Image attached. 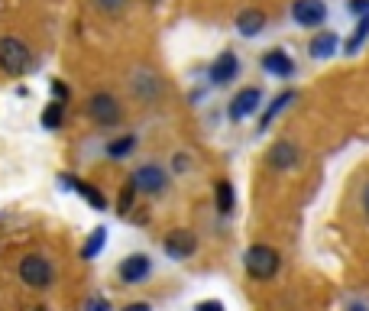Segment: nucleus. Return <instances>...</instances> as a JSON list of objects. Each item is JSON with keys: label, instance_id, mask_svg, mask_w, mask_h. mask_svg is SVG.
<instances>
[{"label": "nucleus", "instance_id": "f257e3e1", "mask_svg": "<svg viewBox=\"0 0 369 311\" xmlns=\"http://www.w3.org/2000/svg\"><path fill=\"white\" fill-rule=\"evenodd\" d=\"M282 270V253L269 244H253L243 253V272L256 282H272Z\"/></svg>", "mask_w": 369, "mask_h": 311}, {"label": "nucleus", "instance_id": "f03ea898", "mask_svg": "<svg viewBox=\"0 0 369 311\" xmlns=\"http://www.w3.org/2000/svg\"><path fill=\"white\" fill-rule=\"evenodd\" d=\"M126 185L133 188L136 194L159 198V194H166L168 185H172V172H168L166 166H159V162H143L140 168H133V176H130Z\"/></svg>", "mask_w": 369, "mask_h": 311}, {"label": "nucleus", "instance_id": "7ed1b4c3", "mask_svg": "<svg viewBox=\"0 0 369 311\" xmlns=\"http://www.w3.org/2000/svg\"><path fill=\"white\" fill-rule=\"evenodd\" d=\"M126 84H130L133 101L146 104V107L159 104L162 101V91H166V84H162L159 72H152V68H146V65H133V68H130V78H126Z\"/></svg>", "mask_w": 369, "mask_h": 311}, {"label": "nucleus", "instance_id": "20e7f679", "mask_svg": "<svg viewBox=\"0 0 369 311\" xmlns=\"http://www.w3.org/2000/svg\"><path fill=\"white\" fill-rule=\"evenodd\" d=\"M20 272V282L29 289H36V292H42V289L52 286V279H55V266H52L42 253H29V256H23L17 266Z\"/></svg>", "mask_w": 369, "mask_h": 311}, {"label": "nucleus", "instance_id": "39448f33", "mask_svg": "<svg viewBox=\"0 0 369 311\" xmlns=\"http://www.w3.org/2000/svg\"><path fill=\"white\" fill-rule=\"evenodd\" d=\"M88 117H91V124L110 130V126H117L123 120V107L110 91H98L88 98Z\"/></svg>", "mask_w": 369, "mask_h": 311}, {"label": "nucleus", "instance_id": "423d86ee", "mask_svg": "<svg viewBox=\"0 0 369 311\" xmlns=\"http://www.w3.org/2000/svg\"><path fill=\"white\" fill-rule=\"evenodd\" d=\"M29 62H33V55H29L23 39H17V36H4L0 39V68L7 75H13V78L23 75L26 68H29Z\"/></svg>", "mask_w": 369, "mask_h": 311}, {"label": "nucleus", "instance_id": "0eeeda50", "mask_svg": "<svg viewBox=\"0 0 369 311\" xmlns=\"http://www.w3.org/2000/svg\"><path fill=\"white\" fill-rule=\"evenodd\" d=\"M304 159L302 146L295 143V140H288V136H282V140H276V143L269 146L266 152V162L272 172H292V168H298Z\"/></svg>", "mask_w": 369, "mask_h": 311}, {"label": "nucleus", "instance_id": "6e6552de", "mask_svg": "<svg viewBox=\"0 0 369 311\" xmlns=\"http://www.w3.org/2000/svg\"><path fill=\"white\" fill-rule=\"evenodd\" d=\"M162 250H166L168 260H175V263H184V260H192L194 253H198V237L192 234V230H168L166 237H162Z\"/></svg>", "mask_w": 369, "mask_h": 311}, {"label": "nucleus", "instance_id": "1a4fd4ad", "mask_svg": "<svg viewBox=\"0 0 369 311\" xmlns=\"http://www.w3.org/2000/svg\"><path fill=\"white\" fill-rule=\"evenodd\" d=\"M149 276H152V260L146 253H130L117 266V279L123 286H140V282H146Z\"/></svg>", "mask_w": 369, "mask_h": 311}, {"label": "nucleus", "instance_id": "9d476101", "mask_svg": "<svg viewBox=\"0 0 369 311\" xmlns=\"http://www.w3.org/2000/svg\"><path fill=\"white\" fill-rule=\"evenodd\" d=\"M260 104H262V91L250 84V88H243V91H240L234 101H230V110H227V114H230V120H234V124H243L246 117H253V114L260 110Z\"/></svg>", "mask_w": 369, "mask_h": 311}, {"label": "nucleus", "instance_id": "9b49d317", "mask_svg": "<svg viewBox=\"0 0 369 311\" xmlns=\"http://www.w3.org/2000/svg\"><path fill=\"white\" fill-rule=\"evenodd\" d=\"M292 20L298 26L314 29V26H321L324 20H328V7H324V0H295L292 4Z\"/></svg>", "mask_w": 369, "mask_h": 311}, {"label": "nucleus", "instance_id": "f8f14e48", "mask_svg": "<svg viewBox=\"0 0 369 311\" xmlns=\"http://www.w3.org/2000/svg\"><path fill=\"white\" fill-rule=\"evenodd\" d=\"M236 75H240V59H236L230 49L220 52L217 59H214V65H210V81L214 84H230Z\"/></svg>", "mask_w": 369, "mask_h": 311}, {"label": "nucleus", "instance_id": "ddd939ff", "mask_svg": "<svg viewBox=\"0 0 369 311\" xmlns=\"http://www.w3.org/2000/svg\"><path fill=\"white\" fill-rule=\"evenodd\" d=\"M262 29H266V13H262L260 7H246L236 13V33L240 36L253 39V36H260Z\"/></svg>", "mask_w": 369, "mask_h": 311}, {"label": "nucleus", "instance_id": "4468645a", "mask_svg": "<svg viewBox=\"0 0 369 311\" xmlns=\"http://www.w3.org/2000/svg\"><path fill=\"white\" fill-rule=\"evenodd\" d=\"M262 68H266L272 78H292L295 72V62L288 59V52L282 49H269L266 55H262Z\"/></svg>", "mask_w": 369, "mask_h": 311}, {"label": "nucleus", "instance_id": "2eb2a0df", "mask_svg": "<svg viewBox=\"0 0 369 311\" xmlns=\"http://www.w3.org/2000/svg\"><path fill=\"white\" fill-rule=\"evenodd\" d=\"M214 208H217V214H224V218H230V214L236 211V192H234V182H227V178L214 182Z\"/></svg>", "mask_w": 369, "mask_h": 311}, {"label": "nucleus", "instance_id": "dca6fc26", "mask_svg": "<svg viewBox=\"0 0 369 311\" xmlns=\"http://www.w3.org/2000/svg\"><path fill=\"white\" fill-rule=\"evenodd\" d=\"M292 101H295V91H282V94H279L276 101H272L266 110H262V117H260V133H266L269 126H272V120H276L279 114H282V110H286Z\"/></svg>", "mask_w": 369, "mask_h": 311}, {"label": "nucleus", "instance_id": "f3484780", "mask_svg": "<svg viewBox=\"0 0 369 311\" xmlns=\"http://www.w3.org/2000/svg\"><path fill=\"white\" fill-rule=\"evenodd\" d=\"M311 55L314 59H330L334 55V49H337V33L334 29H328V33H318L314 39H311Z\"/></svg>", "mask_w": 369, "mask_h": 311}, {"label": "nucleus", "instance_id": "a211bd4d", "mask_svg": "<svg viewBox=\"0 0 369 311\" xmlns=\"http://www.w3.org/2000/svg\"><path fill=\"white\" fill-rule=\"evenodd\" d=\"M133 150H136V136L133 133H123V136H117V140H110L107 143V159H126V156H133Z\"/></svg>", "mask_w": 369, "mask_h": 311}, {"label": "nucleus", "instance_id": "6ab92c4d", "mask_svg": "<svg viewBox=\"0 0 369 311\" xmlns=\"http://www.w3.org/2000/svg\"><path fill=\"white\" fill-rule=\"evenodd\" d=\"M72 192H78V194H81L84 201L91 204V211H107V198H104V194L98 192L94 185L81 182V178H75V182H72Z\"/></svg>", "mask_w": 369, "mask_h": 311}, {"label": "nucleus", "instance_id": "aec40b11", "mask_svg": "<svg viewBox=\"0 0 369 311\" xmlns=\"http://www.w3.org/2000/svg\"><path fill=\"white\" fill-rule=\"evenodd\" d=\"M104 244H107V227H94L91 237H88V244H84V250H81V260H88V263L98 260Z\"/></svg>", "mask_w": 369, "mask_h": 311}, {"label": "nucleus", "instance_id": "412c9836", "mask_svg": "<svg viewBox=\"0 0 369 311\" xmlns=\"http://www.w3.org/2000/svg\"><path fill=\"white\" fill-rule=\"evenodd\" d=\"M366 36H369V13H363V17L356 20V29H353V36L347 39V55H353V52L360 49L363 42H366Z\"/></svg>", "mask_w": 369, "mask_h": 311}, {"label": "nucleus", "instance_id": "4be33fe9", "mask_svg": "<svg viewBox=\"0 0 369 311\" xmlns=\"http://www.w3.org/2000/svg\"><path fill=\"white\" fill-rule=\"evenodd\" d=\"M62 120H65V104L52 101L49 107L42 110V126H46V130H59Z\"/></svg>", "mask_w": 369, "mask_h": 311}, {"label": "nucleus", "instance_id": "5701e85b", "mask_svg": "<svg viewBox=\"0 0 369 311\" xmlns=\"http://www.w3.org/2000/svg\"><path fill=\"white\" fill-rule=\"evenodd\" d=\"M91 4L104 17H120V13H126V7H130V0H91Z\"/></svg>", "mask_w": 369, "mask_h": 311}, {"label": "nucleus", "instance_id": "b1692460", "mask_svg": "<svg viewBox=\"0 0 369 311\" xmlns=\"http://www.w3.org/2000/svg\"><path fill=\"white\" fill-rule=\"evenodd\" d=\"M133 201H136V192L130 185H123V192H120V198H117V214H120V218H126V214H130Z\"/></svg>", "mask_w": 369, "mask_h": 311}, {"label": "nucleus", "instance_id": "393cba45", "mask_svg": "<svg viewBox=\"0 0 369 311\" xmlns=\"http://www.w3.org/2000/svg\"><path fill=\"white\" fill-rule=\"evenodd\" d=\"M84 311H114V305H110L107 298H104V295H94V298H88Z\"/></svg>", "mask_w": 369, "mask_h": 311}, {"label": "nucleus", "instance_id": "a878e982", "mask_svg": "<svg viewBox=\"0 0 369 311\" xmlns=\"http://www.w3.org/2000/svg\"><path fill=\"white\" fill-rule=\"evenodd\" d=\"M194 311H227L224 302H217V298H204V302L194 305Z\"/></svg>", "mask_w": 369, "mask_h": 311}, {"label": "nucleus", "instance_id": "bb28decb", "mask_svg": "<svg viewBox=\"0 0 369 311\" xmlns=\"http://www.w3.org/2000/svg\"><path fill=\"white\" fill-rule=\"evenodd\" d=\"M172 168H175V172H188V168H192V159H188V152H175V159H172Z\"/></svg>", "mask_w": 369, "mask_h": 311}, {"label": "nucleus", "instance_id": "cd10ccee", "mask_svg": "<svg viewBox=\"0 0 369 311\" xmlns=\"http://www.w3.org/2000/svg\"><path fill=\"white\" fill-rule=\"evenodd\" d=\"M52 94H55V101H59V104L68 101V88L62 81H52Z\"/></svg>", "mask_w": 369, "mask_h": 311}, {"label": "nucleus", "instance_id": "c85d7f7f", "mask_svg": "<svg viewBox=\"0 0 369 311\" xmlns=\"http://www.w3.org/2000/svg\"><path fill=\"white\" fill-rule=\"evenodd\" d=\"M347 7H350V13H369V0H350V4H347Z\"/></svg>", "mask_w": 369, "mask_h": 311}, {"label": "nucleus", "instance_id": "c756f323", "mask_svg": "<svg viewBox=\"0 0 369 311\" xmlns=\"http://www.w3.org/2000/svg\"><path fill=\"white\" fill-rule=\"evenodd\" d=\"M123 311H152V305L149 302H130Z\"/></svg>", "mask_w": 369, "mask_h": 311}, {"label": "nucleus", "instance_id": "7c9ffc66", "mask_svg": "<svg viewBox=\"0 0 369 311\" xmlns=\"http://www.w3.org/2000/svg\"><path fill=\"white\" fill-rule=\"evenodd\" d=\"M360 204H363V211L369 214V182L363 185V192H360Z\"/></svg>", "mask_w": 369, "mask_h": 311}, {"label": "nucleus", "instance_id": "2f4dec72", "mask_svg": "<svg viewBox=\"0 0 369 311\" xmlns=\"http://www.w3.org/2000/svg\"><path fill=\"white\" fill-rule=\"evenodd\" d=\"M347 311H369V308L363 302H350V308H347Z\"/></svg>", "mask_w": 369, "mask_h": 311}, {"label": "nucleus", "instance_id": "473e14b6", "mask_svg": "<svg viewBox=\"0 0 369 311\" xmlns=\"http://www.w3.org/2000/svg\"><path fill=\"white\" fill-rule=\"evenodd\" d=\"M36 311H46V308H36Z\"/></svg>", "mask_w": 369, "mask_h": 311}]
</instances>
